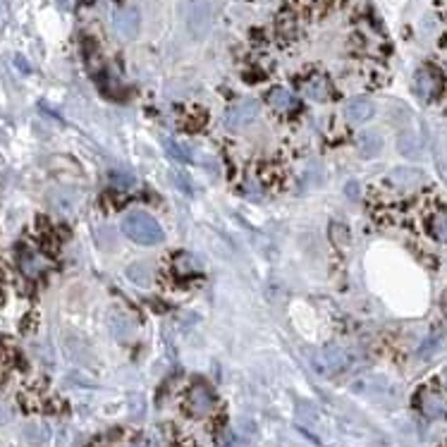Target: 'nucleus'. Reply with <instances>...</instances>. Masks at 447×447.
Instances as JSON below:
<instances>
[{"instance_id":"1","label":"nucleus","mask_w":447,"mask_h":447,"mask_svg":"<svg viewBox=\"0 0 447 447\" xmlns=\"http://www.w3.org/2000/svg\"><path fill=\"white\" fill-rule=\"evenodd\" d=\"M122 232L127 235L132 242L142 244V247H155V244L163 242V230L160 225L144 211H132L122 218Z\"/></svg>"},{"instance_id":"2","label":"nucleus","mask_w":447,"mask_h":447,"mask_svg":"<svg viewBox=\"0 0 447 447\" xmlns=\"http://www.w3.org/2000/svg\"><path fill=\"white\" fill-rule=\"evenodd\" d=\"M184 24L194 39L209 36L213 24V10L209 0H189L184 8Z\"/></svg>"},{"instance_id":"3","label":"nucleus","mask_w":447,"mask_h":447,"mask_svg":"<svg viewBox=\"0 0 447 447\" xmlns=\"http://www.w3.org/2000/svg\"><path fill=\"white\" fill-rule=\"evenodd\" d=\"M258 111H261V106H258V101H254V98H244V101H237L235 106L227 111L225 124L230 129H242V127L251 124L254 120L258 117Z\"/></svg>"},{"instance_id":"4","label":"nucleus","mask_w":447,"mask_h":447,"mask_svg":"<svg viewBox=\"0 0 447 447\" xmlns=\"http://www.w3.org/2000/svg\"><path fill=\"white\" fill-rule=\"evenodd\" d=\"M187 402H189V409L196 414V417H206V414H211V409L216 407V397H213L211 388L204 386V383H196V386L189 390Z\"/></svg>"},{"instance_id":"5","label":"nucleus","mask_w":447,"mask_h":447,"mask_svg":"<svg viewBox=\"0 0 447 447\" xmlns=\"http://www.w3.org/2000/svg\"><path fill=\"white\" fill-rule=\"evenodd\" d=\"M142 27V17L134 8H124L115 15V31L120 39H134Z\"/></svg>"},{"instance_id":"6","label":"nucleus","mask_w":447,"mask_h":447,"mask_svg":"<svg viewBox=\"0 0 447 447\" xmlns=\"http://www.w3.org/2000/svg\"><path fill=\"white\" fill-rule=\"evenodd\" d=\"M419 404H421V412L428 419H440L447 414V399L440 392H435V390H424Z\"/></svg>"},{"instance_id":"7","label":"nucleus","mask_w":447,"mask_h":447,"mask_svg":"<svg viewBox=\"0 0 447 447\" xmlns=\"http://www.w3.org/2000/svg\"><path fill=\"white\" fill-rule=\"evenodd\" d=\"M373 113H376V108H373V103L368 101V98H352V101L345 106V117H347V122H352V124L368 122V120L373 117Z\"/></svg>"},{"instance_id":"8","label":"nucleus","mask_w":447,"mask_h":447,"mask_svg":"<svg viewBox=\"0 0 447 447\" xmlns=\"http://www.w3.org/2000/svg\"><path fill=\"white\" fill-rule=\"evenodd\" d=\"M414 89H417V93L421 98H433L435 93H438L440 89V79H438V75H435L430 67H421V70L417 72V77H414Z\"/></svg>"},{"instance_id":"9","label":"nucleus","mask_w":447,"mask_h":447,"mask_svg":"<svg viewBox=\"0 0 447 447\" xmlns=\"http://www.w3.org/2000/svg\"><path fill=\"white\" fill-rule=\"evenodd\" d=\"M301 89H304V96L311 98V101H328L330 98V84L323 75H311L301 84Z\"/></svg>"},{"instance_id":"10","label":"nucleus","mask_w":447,"mask_h":447,"mask_svg":"<svg viewBox=\"0 0 447 447\" xmlns=\"http://www.w3.org/2000/svg\"><path fill=\"white\" fill-rule=\"evenodd\" d=\"M268 106L273 108L275 113H289L297 108V98H294V93L289 89H285V86H275V89L268 93Z\"/></svg>"},{"instance_id":"11","label":"nucleus","mask_w":447,"mask_h":447,"mask_svg":"<svg viewBox=\"0 0 447 447\" xmlns=\"http://www.w3.org/2000/svg\"><path fill=\"white\" fill-rule=\"evenodd\" d=\"M19 270H22V273L27 275V278H31V280L39 278V275L46 270V258L41 256V254L27 249V251L19 254Z\"/></svg>"},{"instance_id":"12","label":"nucleus","mask_w":447,"mask_h":447,"mask_svg":"<svg viewBox=\"0 0 447 447\" xmlns=\"http://www.w3.org/2000/svg\"><path fill=\"white\" fill-rule=\"evenodd\" d=\"M390 184L394 187H402V189H407V187H417L424 182V173L421 170H414V168H397L390 173Z\"/></svg>"},{"instance_id":"13","label":"nucleus","mask_w":447,"mask_h":447,"mask_svg":"<svg viewBox=\"0 0 447 447\" xmlns=\"http://www.w3.org/2000/svg\"><path fill=\"white\" fill-rule=\"evenodd\" d=\"M356 149H359V155H361V158H376V155L383 151L381 134L363 132L361 137H359V142H356Z\"/></svg>"},{"instance_id":"14","label":"nucleus","mask_w":447,"mask_h":447,"mask_svg":"<svg viewBox=\"0 0 447 447\" xmlns=\"http://www.w3.org/2000/svg\"><path fill=\"white\" fill-rule=\"evenodd\" d=\"M397 149H399V153L407 155V158H421V142L412 129H407V132L399 134Z\"/></svg>"},{"instance_id":"15","label":"nucleus","mask_w":447,"mask_h":447,"mask_svg":"<svg viewBox=\"0 0 447 447\" xmlns=\"http://www.w3.org/2000/svg\"><path fill=\"white\" fill-rule=\"evenodd\" d=\"M127 278L132 280L134 285H139V287H149L151 280H153V270H151L149 263L137 261V263H132V266H127Z\"/></svg>"},{"instance_id":"16","label":"nucleus","mask_w":447,"mask_h":447,"mask_svg":"<svg viewBox=\"0 0 447 447\" xmlns=\"http://www.w3.org/2000/svg\"><path fill=\"white\" fill-rule=\"evenodd\" d=\"M430 235L438 239V242H447V213L445 211L433 216V220H430Z\"/></svg>"},{"instance_id":"17","label":"nucleus","mask_w":447,"mask_h":447,"mask_svg":"<svg viewBox=\"0 0 447 447\" xmlns=\"http://www.w3.org/2000/svg\"><path fill=\"white\" fill-rule=\"evenodd\" d=\"M175 270H178L180 275H189V273H196L199 266L194 263V258L191 256H184V254H180L178 258H175Z\"/></svg>"},{"instance_id":"18","label":"nucleus","mask_w":447,"mask_h":447,"mask_svg":"<svg viewBox=\"0 0 447 447\" xmlns=\"http://www.w3.org/2000/svg\"><path fill=\"white\" fill-rule=\"evenodd\" d=\"M323 354H325V361L330 363V368H342V366H345V361H347L345 352L337 350V347H328Z\"/></svg>"},{"instance_id":"19","label":"nucleus","mask_w":447,"mask_h":447,"mask_svg":"<svg viewBox=\"0 0 447 447\" xmlns=\"http://www.w3.org/2000/svg\"><path fill=\"white\" fill-rule=\"evenodd\" d=\"M330 237L335 244H340V247H345L347 242H350V232H347V227L342 225V222H332L330 225Z\"/></svg>"},{"instance_id":"20","label":"nucleus","mask_w":447,"mask_h":447,"mask_svg":"<svg viewBox=\"0 0 447 447\" xmlns=\"http://www.w3.org/2000/svg\"><path fill=\"white\" fill-rule=\"evenodd\" d=\"M165 149H168V153H173L178 160H189L191 155H189V151L187 149H182L180 144H175L173 139H165Z\"/></svg>"},{"instance_id":"21","label":"nucleus","mask_w":447,"mask_h":447,"mask_svg":"<svg viewBox=\"0 0 447 447\" xmlns=\"http://www.w3.org/2000/svg\"><path fill=\"white\" fill-rule=\"evenodd\" d=\"M173 180L178 182V189H180V191H187V194H189V191H191V187H189V178H184V175H180V173H173Z\"/></svg>"},{"instance_id":"22","label":"nucleus","mask_w":447,"mask_h":447,"mask_svg":"<svg viewBox=\"0 0 447 447\" xmlns=\"http://www.w3.org/2000/svg\"><path fill=\"white\" fill-rule=\"evenodd\" d=\"M111 180L117 182V187H132L134 184V178L132 175H117V173H111Z\"/></svg>"},{"instance_id":"23","label":"nucleus","mask_w":447,"mask_h":447,"mask_svg":"<svg viewBox=\"0 0 447 447\" xmlns=\"http://www.w3.org/2000/svg\"><path fill=\"white\" fill-rule=\"evenodd\" d=\"M435 151H438V153H445V151H447V139L445 137H438V146H435ZM438 160H440V165H443V168H447V158L438 155Z\"/></svg>"},{"instance_id":"24","label":"nucleus","mask_w":447,"mask_h":447,"mask_svg":"<svg viewBox=\"0 0 447 447\" xmlns=\"http://www.w3.org/2000/svg\"><path fill=\"white\" fill-rule=\"evenodd\" d=\"M347 194H350L352 199H354V196L359 194V187H356V182H350V187H347Z\"/></svg>"},{"instance_id":"25","label":"nucleus","mask_w":447,"mask_h":447,"mask_svg":"<svg viewBox=\"0 0 447 447\" xmlns=\"http://www.w3.org/2000/svg\"><path fill=\"white\" fill-rule=\"evenodd\" d=\"M134 447H149V443H146V440H137V443H134Z\"/></svg>"},{"instance_id":"26","label":"nucleus","mask_w":447,"mask_h":447,"mask_svg":"<svg viewBox=\"0 0 447 447\" xmlns=\"http://www.w3.org/2000/svg\"><path fill=\"white\" fill-rule=\"evenodd\" d=\"M443 378H445V383H447V368H445V371H443Z\"/></svg>"}]
</instances>
